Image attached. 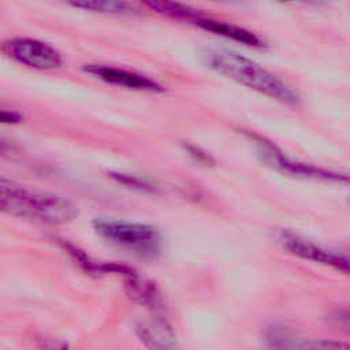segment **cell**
Listing matches in <instances>:
<instances>
[{"label":"cell","mask_w":350,"mask_h":350,"mask_svg":"<svg viewBox=\"0 0 350 350\" xmlns=\"http://www.w3.org/2000/svg\"><path fill=\"white\" fill-rule=\"evenodd\" d=\"M267 340L272 347H306V345L298 342L299 339L291 332L278 327H272L268 329Z\"/></svg>","instance_id":"obj_13"},{"label":"cell","mask_w":350,"mask_h":350,"mask_svg":"<svg viewBox=\"0 0 350 350\" xmlns=\"http://www.w3.org/2000/svg\"><path fill=\"white\" fill-rule=\"evenodd\" d=\"M185 149L187 150V153H189L196 161H198V163H201V164L208 165V164H212V163H213L212 157H211L206 152L201 150L198 146H194V145H185Z\"/></svg>","instance_id":"obj_16"},{"label":"cell","mask_w":350,"mask_h":350,"mask_svg":"<svg viewBox=\"0 0 350 350\" xmlns=\"http://www.w3.org/2000/svg\"><path fill=\"white\" fill-rule=\"evenodd\" d=\"M3 123H19L22 120V116L15 111H5L3 109L0 113Z\"/></svg>","instance_id":"obj_17"},{"label":"cell","mask_w":350,"mask_h":350,"mask_svg":"<svg viewBox=\"0 0 350 350\" xmlns=\"http://www.w3.org/2000/svg\"><path fill=\"white\" fill-rule=\"evenodd\" d=\"M66 4L97 14L107 15H137L139 10L129 0H63Z\"/></svg>","instance_id":"obj_11"},{"label":"cell","mask_w":350,"mask_h":350,"mask_svg":"<svg viewBox=\"0 0 350 350\" xmlns=\"http://www.w3.org/2000/svg\"><path fill=\"white\" fill-rule=\"evenodd\" d=\"M189 23L201 29V30L209 31L212 34H216V36L224 37L227 40L241 42L246 46H253V48L264 46V41L257 34H254L253 31H250L247 29H243L241 26L232 25L230 22H224V21H219V19L206 16L202 12H198Z\"/></svg>","instance_id":"obj_8"},{"label":"cell","mask_w":350,"mask_h":350,"mask_svg":"<svg viewBox=\"0 0 350 350\" xmlns=\"http://www.w3.org/2000/svg\"><path fill=\"white\" fill-rule=\"evenodd\" d=\"M0 208L8 215L46 224H64L78 215L71 201L30 190L5 178L0 180Z\"/></svg>","instance_id":"obj_2"},{"label":"cell","mask_w":350,"mask_h":350,"mask_svg":"<svg viewBox=\"0 0 350 350\" xmlns=\"http://www.w3.org/2000/svg\"><path fill=\"white\" fill-rule=\"evenodd\" d=\"M260 146V153L262 156V159L269 163L271 165H273L275 168L283 171V172H288L297 176H305V178H312V179H320V180H328V182H339V183H350V176L345 175V174H339V172H334L321 167H316L312 164H306V163H301L293 159L286 157L282 152H279L275 146H272L271 144L256 141Z\"/></svg>","instance_id":"obj_6"},{"label":"cell","mask_w":350,"mask_h":350,"mask_svg":"<svg viewBox=\"0 0 350 350\" xmlns=\"http://www.w3.org/2000/svg\"><path fill=\"white\" fill-rule=\"evenodd\" d=\"M146 8L172 19L190 22L200 11L178 0H139Z\"/></svg>","instance_id":"obj_12"},{"label":"cell","mask_w":350,"mask_h":350,"mask_svg":"<svg viewBox=\"0 0 350 350\" xmlns=\"http://www.w3.org/2000/svg\"><path fill=\"white\" fill-rule=\"evenodd\" d=\"M279 242L290 254L299 258L313 261L325 267H329L335 271L350 275V257L325 249L320 245H316L312 241L294 235L291 232H282L279 235Z\"/></svg>","instance_id":"obj_5"},{"label":"cell","mask_w":350,"mask_h":350,"mask_svg":"<svg viewBox=\"0 0 350 350\" xmlns=\"http://www.w3.org/2000/svg\"><path fill=\"white\" fill-rule=\"evenodd\" d=\"M329 321L342 332H346L350 335V310L349 309H342V310H335L329 316Z\"/></svg>","instance_id":"obj_14"},{"label":"cell","mask_w":350,"mask_h":350,"mask_svg":"<svg viewBox=\"0 0 350 350\" xmlns=\"http://www.w3.org/2000/svg\"><path fill=\"white\" fill-rule=\"evenodd\" d=\"M205 57L212 70L260 94L287 105H295L299 101L291 85L243 55L219 49L209 51Z\"/></svg>","instance_id":"obj_1"},{"label":"cell","mask_w":350,"mask_h":350,"mask_svg":"<svg viewBox=\"0 0 350 350\" xmlns=\"http://www.w3.org/2000/svg\"><path fill=\"white\" fill-rule=\"evenodd\" d=\"M138 338L148 347L153 349H172L176 346V336L168 321L157 314L153 319L141 323L135 328Z\"/></svg>","instance_id":"obj_10"},{"label":"cell","mask_w":350,"mask_h":350,"mask_svg":"<svg viewBox=\"0 0 350 350\" xmlns=\"http://www.w3.org/2000/svg\"><path fill=\"white\" fill-rule=\"evenodd\" d=\"M96 232L111 245L144 260H156L161 253V235L150 224L101 217L93 221Z\"/></svg>","instance_id":"obj_3"},{"label":"cell","mask_w":350,"mask_h":350,"mask_svg":"<svg viewBox=\"0 0 350 350\" xmlns=\"http://www.w3.org/2000/svg\"><path fill=\"white\" fill-rule=\"evenodd\" d=\"M123 282L129 297L134 302L150 309L154 313L164 310L163 295L153 282L141 278L133 268L123 276Z\"/></svg>","instance_id":"obj_9"},{"label":"cell","mask_w":350,"mask_h":350,"mask_svg":"<svg viewBox=\"0 0 350 350\" xmlns=\"http://www.w3.org/2000/svg\"><path fill=\"white\" fill-rule=\"evenodd\" d=\"M347 204H349V206H350V196H349V198H347Z\"/></svg>","instance_id":"obj_18"},{"label":"cell","mask_w":350,"mask_h":350,"mask_svg":"<svg viewBox=\"0 0 350 350\" xmlns=\"http://www.w3.org/2000/svg\"><path fill=\"white\" fill-rule=\"evenodd\" d=\"M83 71L105 83L115 85L119 88L137 90V92H148V93L164 92V86L157 81H154L153 78H149L146 75H142L126 68H120L109 64H101V63H89L83 66Z\"/></svg>","instance_id":"obj_7"},{"label":"cell","mask_w":350,"mask_h":350,"mask_svg":"<svg viewBox=\"0 0 350 350\" xmlns=\"http://www.w3.org/2000/svg\"><path fill=\"white\" fill-rule=\"evenodd\" d=\"M3 52L16 63L36 70H55L63 63L57 49L30 37H15L5 41Z\"/></svg>","instance_id":"obj_4"},{"label":"cell","mask_w":350,"mask_h":350,"mask_svg":"<svg viewBox=\"0 0 350 350\" xmlns=\"http://www.w3.org/2000/svg\"><path fill=\"white\" fill-rule=\"evenodd\" d=\"M120 183L131 186V187H137L139 190H152V185L148 183L146 180L135 176V175H127V174H116L113 175Z\"/></svg>","instance_id":"obj_15"}]
</instances>
